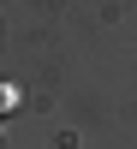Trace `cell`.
I'll list each match as a JSON object with an SVG mask.
<instances>
[{
	"label": "cell",
	"mask_w": 137,
	"mask_h": 149,
	"mask_svg": "<svg viewBox=\"0 0 137 149\" xmlns=\"http://www.w3.org/2000/svg\"><path fill=\"white\" fill-rule=\"evenodd\" d=\"M0 107H18V84H6V78H0Z\"/></svg>",
	"instance_id": "cell-1"
}]
</instances>
